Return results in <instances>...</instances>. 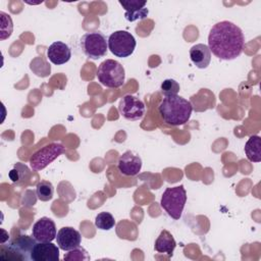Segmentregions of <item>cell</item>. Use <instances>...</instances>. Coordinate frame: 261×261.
<instances>
[{"mask_svg": "<svg viewBox=\"0 0 261 261\" xmlns=\"http://www.w3.org/2000/svg\"><path fill=\"white\" fill-rule=\"evenodd\" d=\"M244 46L245 37L243 31L231 21H219L209 32L208 48L219 59H236L242 54Z\"/></svg>", "mask_w": 261, "mask_h": 261, "instance_id": "6da1fadb", "label": "cell"}, {"mask_svg": "<svg viewBox=\"0 0 261 261\" xmlns=\"http://www.w3.org/2000/svg\"><path fill=\"white\" fill-rule=\"evenodd\" d=\"M193 111V106L187 99L174 95L165 96L158 105V113L164 123L172 126L186 124Z\"/></svg>", "mask_w": 261, "mask_h": 261, "instance_id": "7a4b0ae2", "label": "cell"}, {"mask_svg": "<svg viewBox=\"0 0 261 261\" xmlns=\"http://www.w3.org/2000/svg\"><path fill=\"white\" fill-rule=\"evenodd\" d=\"M187 202V192L182 185L173 188H166L161 195L160 205L165 212L173 219L181 217Z\"/></svg>", "mask_w": 261, "mask_h": 261, "instance_id": "3957f363", "label": "cell"}, {"mask_svg": "<svg viewBox=\"0 0 261 261\" xmlns=\"http://www.w3.org/2000/svg\"><path fill=\"white\" fill-rule=\"evenodd\" d=\"M98 82L107 88H119L124 84V67L114 59H106L97 69Z\"/></svg>", "mask_w": 261, "mask_h": 261, "instance_id": "277c9868", "label": "cell"}, {"mask_svg": "<svg viewBox=\"0 0 261 261\" xmlns=\"http://www.w3.org/2000/svg\"><path fill=\"white\" fill-rule=\"evenodd\" d=\"M108 49L116 57L125 58L130 56L137 46L135 37L126 31H115L107 40Z\"/></svg>", "mask_w": 261, "mask_h": 261, "instance_id": "5b68a950", "label": "cell"}, {"mask_svg": "<svg viewBox=\"0 0 261 261\" xmlns=\"http://www.w3.org/2000/svg\"><path fill=\"white\" fill-rule=\"evenodd\" d=\"M36 243L33 237L20 234L7 246L2 244L1 253H8V260H31V253Z\"/></svg>", "mask_w": 261, "mask_h": 261, "instance_id": "8992f818", "label": "cell"}, {"mask_svg": "<svg viewBox=\"0 0 261 261\" xmlns=\"http://www.w3.org/2000/svg\"><path fill=\"white\" fill-rule=\"evenodd\" d=\"M81 48L88 58L96 60L104 57L108 50L106 37L101 32L87 33L81 39Z\"/></svg>", "mask_w": 261, "mask_h": 261, "instance_id": "52a82bcc", "label": "cell"}, {"mask_svg": "<svg viewBox=\"0 0 261 261\" xmlns=\"http://www.w3.org/2000/svg\"><path fill=\"white\" fill-rule=\"evenodd\" d=\"M65 149L60 143H50L37 152H35L30 158L31 168L35 171H39L47 167L57 157L62 155Z\"/></svg>", "mask_w": 261, "mask_h": 261, "instance_id": "ba28073f", "label": "cell"}, {"mask_svg": "<svg viewBox=\"0 0 261 261\" xmlns=\"http://www.w3.org/2000/svg\"><path fill=\"white\" fill-rule=\"evenodd\" d=\"M118 111L127 120H138L145 114V104L133 95H125L119 101Z\"/></svg>", "mask_w": 261, "mask_h": 261, "instance_id": "9c48e42d", "label": "cell"}, {"mask_svg": "<svg viewBox=\"0 0 261 261\" xmlns=\"http://www.w3.org/2000/svg\"><path fill=\"white\" fill-rule=\"evenodd\" d=\"M55 222L49 217H41L38 219L32 228V237L37 242H52L56 239Z\"/></svg>", "mask_w": 261, "mask_h": 261, "instance_id": "30bf717a", "label": "cell"}, {"mask_svg": "<svg viewBox=\"0 0 261 261\" xmlns=\"http://www.w3.org/2000/svg\"><path fill=\"white\" fill-rule=\"evenodd\" d=\"M117 168L119 172L125 176H135L141 171L142 159L133 151H126L119 156Z\"/></svg>", "mask_w": 261, "mask_h": 261, "instance_id": "8fae6325", "label": "cell"}, {"mask_svg": "<svg viewBox=\"0 0 261 261\" xmlns=\"http://www.w3.org/2000/svg\"><path fill=\"white\" fill-rule=\"evenodd\" d=\"M56 241L59 249L68 252L74 248L80 247L82 243V236L80 231L73 227L64 226L58 230L56 234Z\"/></svg>", "mask_w": 261, "mask_h": 261, "instance_id": "7c38bea8", "label": "cell"}, {"mask_svg": "<svg viewBox=\"0 0 261 261\" xmlns=\"http://www.w3.org/2000/svg\"><path fill=\"white\" fill-rule=\"evenodd\" d=\"M33 261H58L59 247L51 242H37L31 253Z\"/></svg>", "mask_w": 261, "mask_h": 261, "instance_id": "4fadbf2b", "label": "cell"}, {"mask_svg": "<svg viewBox=\"0 0 261 261\" xmlns=\"http://www.w3.org/2000/svg\"><path fill=\"white\" fill-rule=\"evenodd\" d=\"M118 3L125 10L124 18L127 21H135L138 19H144L148 16L149 10L146 7V1L140 0H119Z\"/></svg>", "mask_w": 261, "mask_h": 261, "instance_id": "5bb4252c", "label": "cell"}, {"mask_svg": "<svg viewBox=\"0 0 261 261\" xmlns=\"http://www.w3.org/2000/svg\"><path fill=\"white\" fill-rule=\"evenodd\" d=\"M47 57L53 64L61 65L69 61L71 57V50L67 44L56 41L47 49Z\"/></svg>", "mask_w": 261, "mask_h": 261, "instance_id": "9a60e30c", "label": "cell"}, {"mask_svg": "<svg viewBox=\"0 0 261 261\" xmlns=\"http://www.w3.org/2000/svg\"><path fill=\"white\" fill-rule=\"evenodd\" d=\"M190 59L198 68H206L211 61V52L207 45L196 44L190 49Z\"/></svg>", "mask_w": 261, "mask_h": 261, "instance_id": "2e32d148", "label": "cell"}, {"mask_svg": "<svg viewBox=\"0 0 261 261\" xmlns=\"http://www.w3.org/2000/svg\"><path fill=\"white\" fill-rule=\"evenodd\" d=\"M175 247H176V242L172 237V234L166 229L161 230L160 234L155 241L154 249L158 253L166 254L168 257H171Z\"/></svg>", "mask_w": 261, "mask_h": 261, "instance_id": "e0dca14e", "label": "cell"}, {"mask_svg": "<svg viewBox=\"0 0 261 261\" xmlns=\"http://www.w3.org/2000/svg\"><path fill=\"white\" fill-rule=\"evenodd\" d=\"M245 153L251 162L261 161V138L259 136H251L245 144Z\"/></svg>", "mask_w": 261, "mask_h": 261, "instance_id": "ac0fdd59", "label": "cell"}, {"mask_svg": "<svg viewBox=\"0 0 261 261\" xmlns=\"http://www.w3.org/2000/svg\"><path fill=\"white\" fill-rule=\"evenodd\" d=\"M29 175H30L29 167L25 164L20 163V162L14 164V166L10 169V171L8 173L10 180L14 184L21 182L23 179L28 178Z\"/></svg>", "mask_w": 261, "mask_h": 261, "instance_id": "d6986e66", "label": "cell"}, {"mask_svg": "<svg viewBox=\"0 0 261 261\" xmlns=\"http://www.w3.org/2000/svg\"><path fill=\"white\" fill-rule=\"evenodd\" d=\"M54 187L48 180H41L36 186V195L42 202H47L53 198Z\"/></svg>", "mask_w": 261, "mask_h": 261, "instance_id": "ffe728a7", "label": "cell"}, {"mask_svg": "<svg viewBox=\"0 0 261 261\" xmlns=\"http://www.w3.org/2000/svg\"><path fill=\"white\" fill-rule=\"evenodd\" d=\"M30 68L31 70L38 76H48L50 74L51 71V67L50 65L46 62V60L43 57H36L34 58L31 63H30Z\"/></svg>", "mask_w": 261, "mask_h": 261, "instance_id": "44dd1931", "label": "cell"}, {"mask_svg": "<svg viewBox=\"0 0 261 261\" xmlns=\"http://www.w3.org/2000/svg\"><path fill=\"white\" fill-rule=\"evenodd\" d=\"M95 225L99 229L109 230L115 225V220L111 213L104 211V212H100L95 217Z\"/></svg>", "mask_w": 261, "mask_h": 261, "instance_id": "7402d4cb", "label": "cell"}, {"mask_svg": "<svg viewBox=\"0 0 261 261\" xmlns=\"http://www.w3.org/2000/svg\"><path fill=\"white\" fill-rule=\"evenodd\" d=\"M0 16H1V40H5L7 38H9L12 34L13 31V23H12V19L10 17V15H8L7 13L0 11Z\"/></svg>", "mask_w": 261, "mask_h": 261, "instance_id": "603a6c76", "label": "cell"}, {"mask_svg": "<svg viewBox=\"0 0 261 261\" xmlns=\"http://www.w3.org/2000/svg\"><path fill=\"white\" fill-rule=\"evenodd\" d=\"M180 90L179 84L173 80V79H166L162 82L160 86V91L161 93L165 96H174L177 95Z\"/></svg>", "mask_w": 261, "mask_h": 261, "instance_id": "cb8c5ba5", "label": "cell"}, {"mask_svg": "<svg viewBox=\"0 0 261 261\" xmlns=\"http://www.w3.org/2000/svg\"><path fill=\"white\" fill-rule=\"evenodd\" d=\"M64 260L66 261H83V260H90V256L88 252L81 247L74 248L68 253L64 255Z\"/></svg>", "mask_w": 261, "mask_h": 261, "instance_id": "d4e9b609", "label": "cell"}]
</instances>
